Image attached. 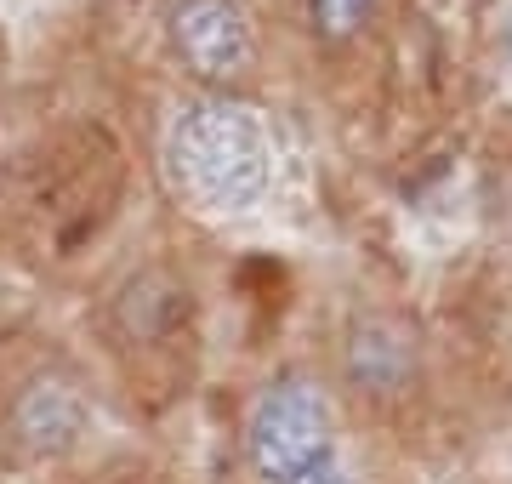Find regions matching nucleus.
Masks as SVG:
<instances>
[{"label":"nucleus","instance_id":"obj_1","mask_svg":"<svg viewBox=\"0 0 512 484\" xmlns=\"http://www.w3.org/2000/svg\"><path fill=\"white\" fill-rule=\"evenodd\" d=\"M171 177L205 211H251L268 200L279 171V143L268 114L239 97H200L165 131Z\"/></svg>","mask_w":512,"mask_h":484},{"label":"nucleus","instance_id":"obj_2","mask_svg":"<svg viewBox=\"0 0 512 484\" xmlns=\"http://www.w3.org/2000/svg\"><path fill=\"white\" fill-rule=\"evenodd\" d=\"M245 456L262 484H353L330 399L302 376L262 388L245 416Z\"/></svg>","mask_w":512,"mask_h":484},{"label":"nucleus","instance_id":"obj_3","mask_svg":"<svg viewBox=\"0 0 512 484\" xmlns=\"http://www.w3.org/2000/svg\"><path fill=\"white\" fill-rule=\"evenodd\" d=\"M171 46L200 80L245 75L256 57V29L245 0H177L171 6Z\"/></svg>","mask_w":512,"mask_h":484},{"label":"nucleus","instance_id":"obj_4","mask_svg":"<svg viewBox=\"0 0 512 484\" xmlns=\"http://www.w3.org/2000/svg\"><path fill=\"white\" fill-rule=\"evenodd\" d=\"M86 433V399H80V382L63 371H35L12 393V410H6V439L23 450V456H63V450L80 445Z\"/></svg>","mask_w":512,"mask_h":484},{"label":"nucleus","instance_id":"obj_5","mask_svg":"<svg viewBox=\"0 0 512 484\" xmlns=\"http://www.w3.org/2000/svg\"><path fill=\"white\" fill-rule=\"evenodd\" d=\"M348 376L359 388L370 393H393L410 376V342H404L399 325H387V319H370L359 325L348 342Z\"/></svg>","mask_w":512,"mask_h":484},{"label":"nucleus","instance_id":"obj_6","mask_svg":"<svg viewBox=\"0 0 512 484\" xmlns=\"http://www.w3.org/2000/svg\"><path fill=\"white\" fill-rule=\"evenodd\" d=\"M370 6H376V0H308V18L325 40H348V35L365 29Z\"/></svg>","mask_w":512,"mask_h":484},{"label":"nucleus","instance_id":"obj_7","mask_svg":"<svg viewBox=\"0 0 512 484\" xmlns=\"http://www.w3.org/2000/svg\"><path fill=\"white\" fill-rule=\"evenodd\" d=\"M501 52H507V63H512V18H507V29H501Z\"/></svg>","mask_w":512,"mask_h":484}]
</instances>
